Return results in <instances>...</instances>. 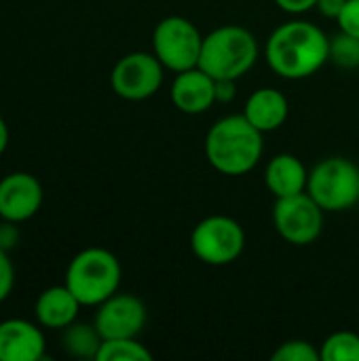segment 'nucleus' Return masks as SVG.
Here are the masks:
<instances>
[{
    "mask_svg": "<svg viewBox=\"0 0 359 361\" xmlns=\"http://www.w3.org/2000/svg\"><path fill=\"white\" fill-rule=\"evenodd\" d=\"M264 59L277 76L303 80L330 61V38L311 21L292 19L271 32L264 44Z\"/></svg>",
    "mask_w": 359,
    "mask_h": 361,
    "instance_id": "nucleus-1",
    "label": "nucleus"
},
{
    "mask_svg": "<svg viewBox=\"0 0 359 361\" xmlns=\"http://www.w3.org/2000/svg\"><path fill=\"white\" fill-rule=\"evenodd\" d=\"M264 133L243 114H229L216 121L205 135V157L224 176L250 173L264 152Z\"/></svg>",
    "mask_w": 359,
    "mask_h": 361,
    "instance_id": "nucleus-2",
    "label": "nucleus"
},
{
    "mask_svg": "<svg viewBox=\"0 0 359 361\" xmlns=\"http://www.w3.org/2000/svg\"><path fill=\"white\" fill-rule=\"evenodd\" d=\"M258 53L256 36L248 27L229 23L205 34L199 68L216 80H239L254 68Z\"/></svg>",
    "mask_w": 359,
    "mask_h": 361,
    "instance_id": "nucleus-3",
    "label": "nucleus"
},
{
    "mask_svg": "<svg viewBox=\"0 0 359 361\" xmlns=\"http://www.w3.org/2000/svg\"><path fill=\"white\" fill-rule=\"evenodd\" d=\"M121 277V262L110 250L87 247L70 260L63 283L83 307H97L118 292Z\"/></svg>",
    "mask_w": 359,
    "mask_h": 361,
    "instance_id": "nucleus-4",
    "label": "nucleus"
},
{
    "mask_svg": "<svg viewBox=\"0 0 359 361\" xmlns=\"http://www.w3.org/2000/svg\"><path fill=\"white\" fill-rule=\"evenodd\" d=\"M307 192L324 212H347L359 203V167L347 157H328L309 171Z\"/></svg>",
    "mask_w": 359,
    "mask_h": 361,
    "instance_id": "nucleus-5",
    "label": "nucleus"
},
{
    "mask_svg": "<svg viewBox=\"0 0 359 361\" xmlns=\"http://www.w3.org/2000/svg\"><path fill=\"white\" fill-rule=\"evenodd\" d=\"M203 34L199 27L182 17L169 15L161 19L152 32V53L171 72H184L199 66L201 49H203Z\"/></svg>",
    "mask_w": 359,
    "mask_h": 361,
    "instance_id": "nucleus-6",
    "label": "nucleus"
},
{
    "mask_svg": "<svg viewBox=\"0 0 359 361\" xmlns=\"http://www.w3.org/2000/svg\"><path fill=\"white\" fill-rule=\"evenodd\" d=\"M190 250L203 264H233L245 250V231L231 216H207L193 228Z\"/></svg>",
    "mask_w": 359,
    "mask_h": 361,
    "instance_id": "nucleus-7",
    "label": "nucleus"
},
{
    "mask_svg": "<svg viewBox=\"0 0 359 361\" xmlns=\"http://www.w3.org/2000/svg\"><path fill=\"white\" fill-rule=\"evenodd\" d=\"M324 209L309 197V192L275 199L273 224L279 237L292 245H311L324 231Z\"/></svg>",
    "mask_w": 359,
    "mask_h": 361,
    "instance_id": "nucleus-8",
    "label": "nucleus"
},
{
    "mask_svg": "<svg viewBox=\"0 0 359 361\" xmlns=\"http://www.w3.org/2000/svg\"><path fill=\"white\" fill-rule=\"evenodd\" d=\"M163 72L165 66L154 53L133 51L114 63L110 72V87L127 102H144L161 89Z\"/></svg>",
    "mask_w": 359,
    "mask_h": 361,
    "instance_id": "nucleus-9",
    "label": "nucleus"
},
{
    "mask_svg": "<svg viewBox=\"0 0 359 361\" xmlns=\"http://www.w3.org/2000/svg\"><path fill=\"white\" fill-rule=\"evenodd\" d=\"M93 324L102 338H138L146 326V305L125 292H116L95 307Z\"/></svg>",
    "mask_w": 359,
    "mask_h": 361,
    "instance_id": "nucleus-10",
    "label": "nucleus"
},
{
    "mask_svg": "<svg viewBox=\"0 0 359 361\" xmlns=\"http://www.w3.org/2000/svg\"><path fill=\"white\" fill-rule=\"evenodd\" d=\"M44 201L42 184L28 171H13L0 180V220L28 222L32 220Z\"/></svg>",
    "mask_w": 359,
    "mask_h": 361,
    "instance_id": "nucleus-11",
    "label": "nucleus"
},
{
    "mask_svg": "<svg viewBox=\"0 0 359 361\" xmlns=\"http://www.w3.org/2000/svg\"><path fill=\"white\" fill-rule=\"evenodd\" d=\"M40 360H47V336L38 322L21 317L0 322V361Z\"/></svg>",
    "mask_w": 359,
    "mask_h": 361,
    "instance_id": "nucleus-12",
    "label": "nucleus"
},
{
    "mask_svg": "<svg viewBox=\"0 0 359 361\" xmlns=\"http://www.w3.org/2000/svg\"><path fill=\"white\" fill-rule=\"evenodd\" d=\"M171 102L180 112L190 116L207 112L218 102L216 78L209 76L199 66L178 72L171 82Z\"/></svg>",
    "mask_w": 359,
    "mask_h": 361,
    "instance_id": "nucleus-13",
    "label": "nucleus"
},
{
    "mask_svg": "<svg viewBox=\"0 0 359 361\" xmlns=\"http://www.w3.org/2000/svg\"><path fill=\"white\" fill-rule=\"evenodd\" d=\"M83 305L78 298L70 292V288L63 286H51L42 290L34 302V317L44 330H63L70 324L78 319Z\"/></svg>",
    "mask_w": 359,
    "mask_h": 361,
    "instance_id": "nucleus-14",
    "label": "nucleus"
},
{
    "mask_svg": "<svg viewBox=\"0 0 359 361\" xmlns=\"http://www.w3.org/2000/svg\"><path fill=\"white\" fill-rule=\"evenodd\" d=\"M290 114V102L288 97L273 87L256 89L243 106V116L262 133L279 129Z\"/></svg>",
    "mask_w": 359,
    "mask_h": 361,
    "instance_id": "nucleus-15",
    "label": "nucleus"
},
{
    "mask_svg": "<svg viewBox=\"0 0 359 361\" xmlns=\"http://www.w3.org/2000/svg\"><path fill=\"white\" fill-rule=\"evenodd\" d=\"M307 180H309V171L305 163L290 152L275 154L264 171V184L275 199L305 192Z\"/></svg>",
    "mask_w": 359,
    "mask_h": 361,
    "instance_id": "nucleus-16",
    "label": "nucleus"
},
{
    "mask_svg": "<svg viewBox=\"0 0 359 361\" xmlns=\"http://www.w3.org/2000/svg\"><path fill=\"white\" fill-rule=\"evenodd\" d=\"M102 334L97 332L95 324H85V322H74L68 328L61 330V345L63 351L70 357L76 360H95L99 347H102Z\"/></svg>",
    "mask_w": 359,
    "mask_h": 361,
    "instance_id": "nucleus-17",
    "label": "nucleus"
},
{
    "mask_svg": "<svg viewBox=\"0 0 359 361\" xmlns=\"http://www.w3.org/2000/svg\"><path fill=\"white\" fill-rule=\"evenodd\" d=\"M152 353L138 338H106L95 361H150Z\"/></svg>",
    "mask_w": 359,
    "mask_h": 361,
    "instance_id": "nucleus-18",
    "label": "nucleus"
},
{
    "mask_svg": "<svg viewBox=\"0 0 359 361\" xmlns=\"http://www.w3.org/2000/svg\"><path fill=\"white\" fill-rule=\"evenodd\" d=\"M322 361H359V334L339 330L320 347Z\"/></svg>",
    "mask_w": 359,
    "mask_h": 361,
    "instance_id": "nucleus-19",
    "label": "nucleus"
},
{
    "mask_svg": "<svg viewBox=\"0 0 359 361\" xmlns=\"http://www.w3.org/2000/svg\"><path fill=\"white\" fill-rule=\"evenodd\" d=\"M330 61L343 70L359 68V38L347 32H339L330 38Z\"/></svg>",
    "mask_w": 359,
    "mask_h": 361,
    "instance_id": "nucleus-20",
    "label": "nucleus"
},
{
    "mask_svg": "<svg viewBox=\"0 0 359 361\" xmlns=\"http://www.w3.org/2000/svg\"><path fill=\"white\" fill-rule=\"evenodd\" d=\"M273 361H322V353L320 349L309 343V341H300V338H294V341H286L281 343L273 355Z\"/></svg>",
    "mask_w": 359,
    "mask_h": 361,
    "instance_id": "nucleus-21",
    "label": "nucleus"
},
{
    "mask_svg": "<svg viewBox=\"0 0 359 361\" xmlns=\"http://www.w3.org/2000/svg\"><path fill=\"white\" fill-rule=\"evenodd\" d=\"M339 30L359 38V0H347L341 15L336 17Z\"/></svg>",
    "mask_w": 359,
    "mask_h": 361,
    "instance_id": "nucleus-22",
    "label": "nucleus"
},
{
    "mask_svg": "<svg viewBox=\"0 0 359 361\" xmlns=\"http://www.w3.org/2000/svg\"><path fill=\"white\" fill-rule=\"evenodd\" d=\"M15 288V267L8 258V252L0 247V305L13 294Z\"/></svg>",
    "mask_w": 359,
    "mask_h": 361,
    "instance_id": "nucleus-23",
    "label": "nucleus"
},
{
    "mask_svg": "<svg viewBox=\"0 0 359 361\" xmlns=\"http://www.w3.org/2000/svg\"><path fill=\"white\" fill-rule=\"evenodd\" d=\"M21 239V233H19V226L17 222H8V220H2L0 222V247L4 252H11L17 247Z\"/></svg>",
    "mask_w": 359,
    "mask_h": 361,
    "instance_id": "nucleus-24",
    "label": "nucleus"
},
{
    "mask_svg": "<svg viewBox=\"0 0 359 361\" xmlns=\"http://www.w3.org/2000/svg\"><path fill=\"white\" fill-rule=\"evenodd\" d=\"M275 4L290 15H303L311 8H315L317 0H275Z\"/></svg>",
    "mask_w": 359,
    "mask_h": 361,
    "instance_id": "nucleus-25",
    "label": "nucleus"
},
{
    "mask_svg": "<svg viewBox=\"0 0 359 361\" xmlns=\"http://www.w3.org/2000/svg\"><path fill=\"white\" fill-rule=\"evenodd\" d=\"M345 2H347V0H317L315 8H317L324 17H328V19H334V21H336V17L341 15V11H343Z\"/></svg>",
    "mask_w": 359,
    "mask_h": 361,
    "instance_id": "nucleus-26",
    "label": "nucleus"
},
{
    "mask_svg": "<svg viewBox=\"0 0 359 361\" xmlns=\"http://www.w3.org/2000/svg\"><path fill=\"white\" fill-rule=\"evenodd\" d=\"M235 82L237 80H216V99L229 104L235 97Z\"/></svg>",
    "mask_w": 359,
    "mask_h": 361,
    "instance_id": "nucleus-27",
    "label": "nucleus"
},
{
    "mask_svg": "<svg viewBox=\"0 0 359 361\" xmlns=\"http://www.w3.org/2000/svg\"><path fill=\"white\" fill-rule=\"evenodd\" d=\"M8 140H11L8 125H6V123H4V118L0 116V157L6 152V148H8Z\"/></svg>",
    "mask_w": 359,
    "mask_h": 361,
    "instance_id": "nucleus-28",
    "label": "nucleus"
}]
</instances>
